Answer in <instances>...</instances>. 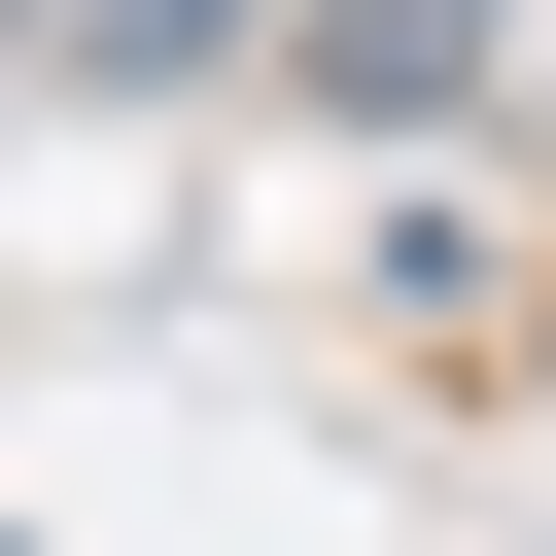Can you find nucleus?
Segmentation results:
<instances>
[{"label":"nucleus","instance_id":"7ed1b4c3","mask_svg":"<svg viewBox=\"0 0 556 556\" xmlns=\"http://www.w3.org/2000/svg\"><path fill=\"white\" fill-rule=\"evenodd\" d=\"M521 70H556V0H521Z\"/></svg>","mask_w":556,"mask_h":556},{"label":"nucleus","instance_id":"f257e3e1","mask_svg":"<svg viewBox=\"0 0 556 556\" xmlns=\"http://www.w3.org/2000/svg\"><path fill=\"white\" fill-rule=\"evenodd\" d=\"M278 70L417 139V104H486V70H521V0H278Z\"/></svg>","mask_w":556,"mask_h":556},{"label":"nucleus","instance_id":"f03ea898","mask_svg":"<svg viewBox=\"0 0 556 556\" xmlns=\"http://www.w3.org/2000/svg\"><path fill=\"white\" fill-rule=\"evenodd\" d=\"M208 35H278V0H70V70H208Z\"/></svg>","mask_w":556,"mask_h":556}]
</instances>
